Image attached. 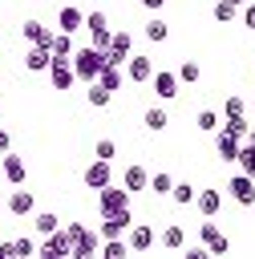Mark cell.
Masks as SVG:
<instances>
[{
    "mask_svg": "<svg viewBox=\"0 0 255 259\" xmlns=\"http://www.w3.org/2000/svg\"><path fill=\"white\" fill-rule=\"evenodd\" d=\"M69 61H73L77 81H85V85H89V81H97V73L105 69V49H93V45H89V49H73V57H69Z\"/></svg>",
    "mask_w": 255,
    "mask_h": 259,
    "instance_id": "cell-1",
    "label": "cell"
},
{
    "mask_svg": "<svg viewBox=\"0 0 255 259\" xmlns=\"http://www.w3.org/2000/svg\"><path fill=\"white\" fill-rule=\"evenodd\" d=\"M36 259H73V239L65 227H57L53 235H45V243L36 247Z\"/></svg>",
    "mask_w": 255,
    "mask_h": 259,
    "instance_id": "cell-2",
    "label": "cell"
},
{
    "mask_svg": "<svg viewBox=\"0 0 255 259\" xmlns=\"http://www.w3.org/2000/svg\"><path fill=\"white\" fill-rule=\"evenodd\" d=\"M97 210H101V214H125V210H130V190H125V186H113V182L101 186V190H97Z\"/></svg>",
    "mask_w": 255,
    "mask_h": 259,
    "instance_id": "cell-3",
    "label": "cell"
},
{
    "mask_svg": "<svg viewBox=\"0 0 255 259\" xmlns=\"http://www.w3.org/2000/svg\"><path fill=\"white\" fill-rule=\"evenodd\" d=\"M130 53H134V36H130L125 28H113V40H109V49H105V61H109V65H121V69H125Z\"/></svg>",
    "mask_w": 255,
    "mask_h": 259,
    "instance_id": "cell-4",
    "label": "cell"
},
{
    "mask_svg": "<svg viewBox=\"0 0 255 259\" xmlns=\"http://www.w3.org/2000/svg\"><path fill=\"white\" fill-rule=\"evenodd\" d=\"M73 81H77L73 61H69V57H53V65H49V85H53L57 93H65V89H73Z\"/></svg>",
    "mask_w": 255,
    "mask_h": 259,
    "instance_id": "cell-5",
    "label": "cell"
},
{
    "mask_svg": "<svg viewBox=\"0 0 255 259\" xmlns=\"http://www.w3.org/2000/svg\"><path fill=\"white\" fill-rule=\"evenodd\" d=\"M150 77H154V61L142 57V53H130V61H125V81H130V85H150Z\"/></svg>",
    "mask_w": 255,
    "mask_h": 259,
    "instance_id": "cell-6",
    "label": "cell"
},
{
    "mask_svg": "<svg viewBox=\"0 0 255 259\" xmlns=\"http://www.w3.org/2000/svg\"><path fill=\"white\" fill-rule=\"evenodd\" d=\"M0 170H4V182L8 186H24V178H28V166H24V158L20 154H0Z\"/></svg>",
    "mask_w": 255,
    "mask_h": 259,
    "instance_id": "cell-7",
    "label": "cell"
},
{
    "mask_svg": "<svg viewBox=\"0 0 255 259\" xmlns=\"http://www.w3.org/2000/svg\"><path fill=\"white\" fill-rule=\"evenodd\" d=\"M227 190H231V198H235L239 206H255V178H251V174L239 170V174L227 182Z\"/></svg>",
    "mask_w": 255,
    "mask_h": 259,
    "instance_id": "cell-8",
    "label": "cell"
},
{
    "mask_svg": "<svg viewBox=\"0 0 255 259\" xmlns=\"http://www.w3.org/2000/svg\"><path fill=\"white\" fill-rule=\"evenodd\" d=\"M198 239L206 243V251H210V255H227V251H231V239H227V235H223V231H219L210 219L198 227Z\"/></svg>",
    "mask_w": 255,
    "mask_h": 259,
    "instance_id": "cell-9",
    "label": "cell"
},
{
    "mask_svg": "<svg viewBox=\"0 0 255 259\" xmlns=\"http://www.w3.org/2000/svg\"><path fill=\"white\" fill-rule=\"evenodd\" d=\"M150 85H154V93L162 97V101H170V97H178V73H170V69H154V77H150Z\"/></svg>",
    "mask_w": 255,
    "mask_h": 259,
    "instance_id": "cell-10",
    "label": "cell"
},
{
    "mask_svg": "<svg viewBox=\"0 0 255 259\" xmlns=\"http://www.w3.org/2000/svg\"><path fill=\"white\" fill-rule=\"evenodd\" d=\"M8 214H16V219H28L32 210H36V198H32V190H24V186H16L12 194H8Z\"/></svg>",
    "mask_w": 255,
    "mask_h": 259,
    "instance_id": "cell-11",
    "label": "cell"
},
{
    "mask_svg": "<svg viewBox=\"0 0 255 259\" xmlns=\"http://www.w3.org/2000/svg\"><path fill=\"white\" fill-rule=\"evenodd\" d=\"M130 210L125 214H101V227H97V235L101 239H125V231H130Z\"/></svg>",
    "mask_w": 255,
    "mask_h": 259,
    "instance_id": "cell-12",
    "label": "cell"
},
{
    "mask_svg": "<svg viewBox=\"0 0 255 259\" xmlns=\"http://www.w3.org/2000/svg\"><path fill=\"white\" fill-rule=\"evenodd\" d=\"M125 243H130V251H134V255H142V251H150V247H154V231H150L146 223H130Z\"/></svg>",
    "mask_w": 255,
    "mask_h": 259,
    "instance_id": "cell-13",
    "label": "cell"
},
{
    "mask_svg": "<svg viewBox=\"0 0 255 259\" xmlns=\"http://www.w3.org/2000/svg\"><path fill=\"white\" fill-rule=\"evenodd\" d=\"M97 251H101V235L85 227V231H81V235L73 239V259H93Z\"/></svg>",
    "mask_w": 255,
    "mask_h": 259,
    "instance_id": "cell-14",
    "label": "cell"
},
{
    "mask_svg": "<svg viewBox=\"0 0 255 259\" xmlns=\"http://www.w3.org/2000/svg\"><path fill=\"white\" fill-rule=\"evenodd\" d=\"M57 24H61V32H77V28H85V12L69 0V4L57 8Z\"/></svg>",
    "mask_w": 255,
    "mask_h": 259,
    "instance_id": "cell-15",
    "label": "cell"
},
{
    "mask_svg": "<svg viewBox=\"0 0 255 259\" xmlns=\"http://www.w3.org/2000/svg\"><path fill=\"white\" fill-rule=\"evenodd\" d=\"M81 178H85V186H89V190L109 186V162H105V158H93V162L85 166V174H81Z\"/></svg>",
    "mask_w": 255,
    "mask_h": 259,
    "instance_id": "cell-16",
    "label": "cell"
},
{
    "mask_svg": "<svg viewBox=\"0 0 255 259\" xmlns=\"http://www.w3.org/2000/svg\"><path fill=\"white\" fill-rule=\"evenodd\" d=\"M20 32H24V40H28V45H45V49L53 53V32H49V28L40 24V20H32V16H28Z\"/></svg>",
    "mask_w": 255,
    "mask_h": 259,
    "instance_id": "cell-17",
    "label": "cell"
},
{
    "mask_svg": "<svg viewBox=\"0 0 255 259\" xmlns=\"http://www.w3.org/2000/svg\"><path fill=\"white\" fill-rule=\"evenodd\" d=\"M194 206H198L202 219H215V214L223 210V194H219V190H198V194H194Z\"/></svg>",
    "mask_w": 255,
    "mask_h": 259,
    "instance_id": "cell-18",
    "label": "cell"
},
{
    "mask_svg": "<svg viewBox=\"0 0 255 259\" xmlns=\"http://www.w3.org/2000/svg\"><path fill=\"white\" fill-rule=\"evenodd\" d=\"M49 65H53V53H49L45 45H32L28 57H24V69H28V73H49Z\"/></svg>",
    "mask_w": 255,
    "mask_h": 259,
    "instance_id": "cell-19",
    "label": "cell"
},
{
    "mask_svg": "<svg viewBox=\"0 0 255 259\" xmlns=\"http://www.w3.org/2000/svg\"><path fill=\"white\" fill-rule=\"evenodd\" d=\"M239 146H243L239 138H231V134L215 130V150H219V158H223V162H235V158H239Z\"/></svg>",
    "mask_w": 255,
    "mask_h": 259,
    "instance_id": "cell-20",
    "label": "cell"
},
{
    "mask_svg": "<svg viewBox=\"0 0 255 259\" xmlns=\"http://www.w3.org/2000/svg\"><path fill=\"white\" fill-rule=\"evenodd\" d=\"M158 243H162L166 251H186V231H182L178 223H170V227H162V235H158Z\"/></svg>",
    "mask_w": 255,
    "mask_h": 259,
    "instance_id": "cell-21",
    "label": "cell"
},
{
    "mask_svg": "<svg viewBox=\"0 0 255 259\" xmlns=\"http://www.w3.org/2000/svg\"><path fill=\"white\" fill-rule=\"evenodd\" d=\"M97 81H101V85H105L109 93H117V89L125 85V69H121V65H109V61H105V69L97 73Z\"/></svg>",
    "mask_w": 255,
    "mask_h": 259,
    "instance_id": "cell-22",
    "label": "cell"
},
{
    "mask_svg": "<svg viewBox=\"0 0 255 259\" xmlns=\"http://www.w3.org/2000/svg\"><path fill=\"white\" fill-rule=\"evenodd\" d=\"M125 190H130V194H134V190H150V170L138 166V162L125 166Z\"/></svg>",
    "mask_w": 255,
    "mask_h": 259,
    "instance_id": "cell-23",
    "label": "cell"
},
{
    "mask_svg": "<svg viewBox=\"0 0 255 259\" xmlns=\"http://www.w3.org/2000/svg\"><path fill=\"white\" fill-rule=\"evenodd\" d=\"M142 125H146L150 134H162V130L170 125V117H166V109H162V105H150V109L142 113Z\"/></svg>",
    "mask_w": 255,
    "mask_h": 259,
    "instance_id": "cell-24",
    "label": "cell"
},
{
    "mask_svg": "<svg viewBox=\"0 0 255 259\" xmlns=\"http://www.w3.org/2000/svg\"><path fill=\"white\" fill-rule=\"evenodd\" d=\"M223 134H231V138H239V142H247V134H251V121H247V113H239V117H223V125H219Z\"/></svg>",
    "mask_w": 255,
    "mask_h": 259,
    "instance_id": "cell-25",
    "label": "cell"
},
{
    "mask_svg": "<svg viewBox=\"0 0 255 259\" xmlns=\"http://www.w3.org/2000/svg\"><path fill=\"white\" fill-rule=\"evenodd\" d=\"M166 36H170V24H166V20H162V16L154 12V16L146 20V40H154V45H162Z\"/></svg>",
    "mask_w": 255,
    "mask_h": 259,
    "instance_id": "cell-26",
    "label": "cell"
},
{
    "mask_svg": "<svg viewBox=\"0 0 255 259\" xmlns=\"http://www.w3.org/2000/svg\"><path fill=\"white\" fill-rule=\"evenodd\" d=\"M85 97H89V105H93V109H105V105L113 101V93H109L101 81H89V93H85Z\"/></svg>",
    "mask_w": 255,
    "mask_h": 259,
    "instance_id": "cell-27",
    "label": "cell"
},
{
    "mask_svg": "<svg viewBox=\"0 0 255 259\" xmlns=\"http://www.w3.org/2000/svg\"><path fill=\"white\" fill-rule=\"evenodd\" d=\"M210 16H215L219 24H231V20L239 16V4H231V0H215V8H210Z\"/></svg>",
    "mask_w": 255,
    "mask_h": 259,
    "instance_id": "cell-28",
    "label": "cell"
},
{
    "mask_svg": "<svg viewBox=\"0 0 255 259\" xmlns=\"http://www.w3.org/2000/svg\"><path fill=\"white\" fill-rule=\"evenodd\" d=\"M32 227H36V235H53V231L61 227V219H57L53 210H40V214L32 219Z\"/></svg>",
    "mask_w": 255,
    "mask_h": 259,
    "instance_id": "cell-29",
    "label": "cell"
},
{
    "mask_svg": "<svg viewBox=\"0 0 255 259\" xmlns=\"http://www.w3.org/2000/svg\"><path fill=\"white\" fill-rule=\"evenodd\" d=\"M125 251H130L125 239H101V255L105 259H125Z\"/></svg>",
    "mask_w": 255,
    "mask_h": 259,
    "instance_id": "cell-30",
    "label": "cell"
},
{
    "mask_svg": "<svg viewBox=\"0 0 255 259\" xmlns=\"http://www.w3.org/2000/svg\"><path fill=\"white\" fill-rule=\"evenodd\" d=\"M235 162H239V170H243V174H251V178H255V146H251V142H243V146H239V158H235Z\"/></svg>",
    "mask_w": 255,
    "mask_h": 259,
    "instance_id": "cell-31",
    "label": "cell"
},
{
    "mask_svg": "<svg viewBox=\"0 0 255 259\" xmlns=\"http://www.w3.org/2000/svg\"><path fill=\"white\" fill-rule=\"evenodd\" d=\"M53 57H73V32H53Z\"/></svg>",
    "mask_w": 255,
    "mask_h": 259,
    "instance_id": "cell-32",
    "label": "cell"
},
{
    "mask_svg": "<svg viewBox=\"0 0 255 259\" xmlns=\"http://www.w3.org/2000/svg\"><path fill=\"white\" fill-rule=\"evenodd\" d=\"M194 194H198V190H194L190 182H174V190H170V198H174L178 206H190V202H194Z\"/></svg>",
    "mask_w": 255,
    "mask_h": 259,
    "instance_id": "cell-33",
    "label": "cell"
},
{
    "mask_svg": "<svg viewBox=\"0 0 255 259\" xmlns=\"http://www.w3.org/2000/svg\"><path fill=\"white\" fill-rule=\"evenodd\" d=\"M150 190H154V194H170V190H174V178H170L166 170H158V174H150Z\"/></svg>",
    "mask_w": 255,
    "mask_h": 259,
    "instance_id": "cell-34",
    "label": "cell"
},
{
    "mask_svg": "<svg viewBox=\"0 0 255 259\" xmlns=\"http://www.w3.org/2000/svg\"><path fill=\"white\" fill-rule=\"evenodd\" d=\"M174 73H178V81H186V85H194V81H198V73H202V69H198V61H182V65H178V69H174Z\"/></svg>",
    "mask_w": 255,
    "mask_h": 259,
    "instance_id": "cell-35",
    "label": "cell"
},
{
    "mask_svg": "<svg viewBox=\"0 0 255 259\" xmlns=\"http://www.w3.org/2000/svg\"><path fill=\"white\" fill-rule=\"evenodd\" d=\"M239 113H247V101H243L239 93H231V97L223 101V117H239Z\"/></svg>",
    "mask_w": 255,
    "mask_h": 259,
    "instance_id": "cell-36",
    "label": "cell"
},
{
    "mask_svg": "<svg viewBox=\"0 0 255 259\" xmlns=\"http://www.w3.org/2000/svg\"><path fill=\"white\" fill-rule=\"evenodd\" d=\"M194 125H198L202 134H215V130H219V113H215V109H202V113L194 117Z\"/></svg>",
    "mask_w": 255,
    "mask_h": 259,
    "instance_id": "cell-37",
    "label": "cell"
},
{
    "mask_svg": "<svg viewBox=\"0 0 255 259\" xmlns=\"http://www.w3.org/2000/svg\"><path fill=\"white\" fill-rule=\"evenodd\" d=\"M93 158H105V162H113V158H117V142H109V138H101V142L93 146Z\"/></svg>",
    "mask_w": 255,
    "mask_h": 259,
    "instance_id": "cell-38",
    "label": "cell"
},
{
    "mask_svg": "<svg viewBox=\"0 0 255 259\" xmlns=\"http://www.w3.org/2000/svg\"><path fill=\"white\" fill-rule=\"evenodd\" d=\"M12 247H16V255H20V259H32V255H36V247H40V243H32V239H28V235H24V239H12Z\"/></svg>",
    "mask_w": 255,
    "mask_h": 259,
    "instance_id": "cell-39",
    "label": "cell"
},
{
    "mask_svg": "<svg viewBox=\"0 0 255 259\" xmlns=\"http://www.w3.org/2000/svg\"><path fill=\"white\" fill-rule=\"evenodd\" d=\"M89 36H93V49H109V40H113V28H89Z\"/></svg>",
    "mask_w": 255,
    "mask_h": 259,
    "instance_id": "cell-40",
    "label": "cell"
},
{
    "mask_svg": "<svg viewBox=\"0 0 255 259\" xmlns=\"http://www.w3.org/2000/svg\"><path fill=\"white\" fill-rule=\"evenodd\" d=\"M239 20H243L247 28H255V0H247V4L239 8Z\"/></svg>",
    "mask_w": 255,
    "mask_h": 259,
    "instance_id": "cell-41",
    "label": "cell"
},
{
    "mask_svg": "<svg viewBox=\"0 0 255 259\" xmlns=\"http://www.w3.org/2000/svg\"><path fill=\"white\" fill-rule=\"evenodd\" d=\"M186 259H210V251H206V243L198 239L194 247H186Z\"/></svg>",
    "mask_w": 255,
    "mask_h": 259,
    "instance_id": "cell-42",
    "label": "cell"
},
{
    "mask_svg": "<svg viewBox=\"0 0 255 259\" xmlns=\"http://www.w3.org/2000/svg\"><path fill=\"white\" fill-rule=\"evenodd\" d=\"M162 4H166V0H142V8H146V12H162Z\"/></svg>",
    "mask_w": 255,
    "mask_h": 259,
    "instance_id": "cell-43",
    "label": "cell"
},
{
    "mask_svg": "<svg viewBox=\"0 0 255 259\" xmlns=\"http://www.w3.org/2000/svg\"><path fill=\"white\" fill-rule=\"evenodd\" d=\"M12 150V138H8V130H0V154H8Z\"/></svg>",
    "mask_w": 255,
    "mask_h": 259,
    "instance_id": "cell-44",
    "label": "cell"
},
{
    "mask_svg": "<svg viewBox=\"0 0 255 259\" xmlns=\"http://www.w3.org/2000/svg\"><path fill=\"white\" fill-rule=\"evenodd\" d=\"M12 255H16V247L12 243H0V259H12Z\"/></svg>",
    "mask_w": 255,
    "mask_h": 259,
    "instance_id": "cell-45",
    "label": "cell"
},
{
    "mask_svg": "<svg viewBox=\"0 0 255 259\" xmlns=\"http://www.w3.org/2000/svg\"><path fill=\"white\" fill-rule=\"evenodd\" d=\"M247 142H251V146H255V125H251V134H247Z\"/></svg>",
    "mask_w": 255,
    "mask_h": 259,
    "instance_id": "cell-46",
    "label": "cell"
},
{
    "mask_svg": "<svg viewBox=\"0 0 255 259\" xmlns=\"http://www.w3.org/2000/svg\"><path fill=\"white\" fill-rule=\"evenodd\" d=\"M231 4H239V8H243V4H247V0H231Z\"/></svg>",
    "mask_w": 255,
    "mask_h": 259,
    "instance_id": "cell-47",
    "label": "cell"
},
{
    "mask_svg": "<svg viewBox=\"0 0 255 259\" xmlns=\"http://www.w3.org/2000/svg\"><path fill=\"white\" fill-rule=\"evenodd\" d=\"M0 186H4V170H0Z\"/></svg>",
    "mask_w": 255,
    "mask_h": 259,
    "instance_id": "cell-48",
    "label": "cell"
},
{
    "mask_svg": "<svg viewBox=\"0 0 255 259\" xmlns=\"http://www.w3.org/2000/svg\"><path fill=\"white\" fill-rule=\"evenodd\" d=\"M251 109H255V97H251Z\"/></svg>",
    "mask_w": 255,
    "mask_h": 259,
    "instance_id": "cell-49",
    "label": "cell"
},
{
    "mask_svg": "<svg viewBox=\"0 0 255 259\" xmlns=\"http://www.w3.org/2000/svg\"><path fill=\"white\" fill-rule=\"evenodd\" d=\"M61 4H69V0H61Z\"/></svg>",
    "mask_w": 255,
    "mask_h": 259,
    "instance_id": "cell-50",
    "label": "cell"
}]
</instances>
